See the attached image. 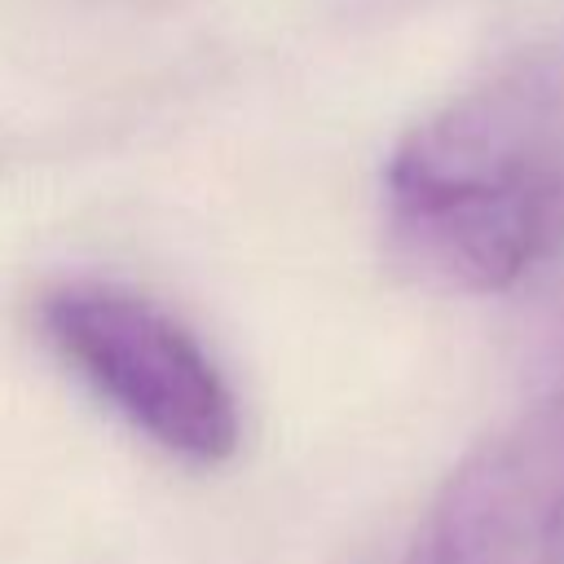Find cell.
<instances>
[{
	"label": "cell",
	"instance_id": "obj_1",
	"mask_svg": "<svg viewBox=\"0 0 564 564\" xmlns=\"http://www.w3.org/2000/svg\"><path fill=\"white\" fill-rule=\"evenodd\" d=\"M383 225L419 282L463 295L511 291L564 251V31L401 137Z\"/></svg>",
	"mask_w": 564,
	"mask_h": 564
},
{
	"label": "cell",
	"instance_id": "obj_2",
	"mask_svg": "<svg viewBox=\"0 0 564 564\" xmlns=\"http://www.w3.org/2000/svg\"><path fill=\"white\" fill-rule=\"evenodd\" d=\"M53 352L141 436L189 463L238 449V401L212 352L154 300L110 282H62L40 300Z\"/></svg>",
	"mask_w": 564,
	"mask_h": 564
},
{
	"label": "cell",
	"instance_id": "obj_3",
	"mask_svg": "<svg viewBox=\"0 0 564 564\" xmlns=\"http://www.w3.org/2000/svg\"><path fill=\"white\" fill-rule=\"evenodd\" d=\"M405 564H564V383L458 463Z\"/></svg>",
	"mask_w": 564,
	"mask_h": 564
}]
</instances>
